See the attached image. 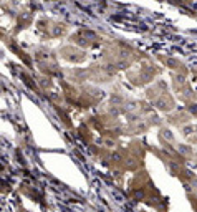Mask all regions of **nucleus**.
<instances>
[]
</instances>
